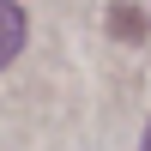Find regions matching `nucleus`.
Wrapping results in <instances>:
<instances>
[{
	"mask_svg": "<svg viewBox=\"0 0 151 151\" xmlns=\"http://www.w3.org/2000/svg\"><path fill=\"white\" fill-rule=\"evenodd\" d=\"M24 30H30V24H24V12L12 6V0H0V67H12V60H18Z\"/></svg>",
	"mask_w": 151,
	"mask_h": 151,
	"instance_id": "obj_1",
	"label": "nucleus"
},
{
	"mask_svg": "<svg viewBox=\"0 0 151 151\" xmlns=\"http://www.w3.org/2000/svg\"><path fill=\"white\" fill-rule=\"evenodd\" d=\"M139 151H151V121H145V145H139Z\"/></svg>",
	"mask_w": 151,
	"mask_h": 151,
	"instance_id": "obj_2",
	"label": "nucleus"
}]
</instances>
